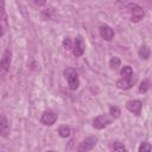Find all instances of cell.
Returning a JSON list of instances; mask_svg holds the SVG:
<instances>
[{
  "mask_svg": "<svg viewBox=\"0 0 152 152\" xmlns=\"http://www.w3.org/2000/svg\"><path fill=\"white\" fill-rule=\"evenodd\" d=\"M64 76L68 81V84H69V88L71 90H76L80 86V80H78V74L75 69L72 68H68L64 70Z\"/></svg>",
  "mask_w": 152,
  "mask_h": 152,
  "instance_id": "cell-1",
  "label": "cell"
},
{
  "mask_svg": "<svg viewBox=\"0 0 152 152\" xmlns=\"http://www.w3.org/2000/svg\"><path fill=\"white\" fill-rule=\"evenodd\" d=\"M127 8H128V12L131 13L132 21L138 23V21H140L142 19V17H144V10L139 5H137L134 2H131V4L127 5Z\"/></svg>",
  "mask_w": 152,
  "mask_h": 152,
  "instance_id": "cell-2",
  "label": "cell"
},
{
  "mask_svg": "<svg viewBox=\"0 0 152 152\" xmlns=\"http://www.w3.org/2000/svg\"><path fill=\"white\" fill-rule=\"evenodd\" d=\"M96 144H97V137H96V135L87 137L86 139L82 140V142L80 144L77 151H78V152H88V151L93 150Z\"/></svg>",
  "mask_w": 152,
  "mask_h": 152,
  "instance_id": "cell-3",
  "label": "cell"
},
{
  "mask_svg": "<svg viewBox=\"0 0 152 152\" xmlns=\"http://www.w3.org/2000/svg\"><path fill=\"white\" fill-rule=\"evenodd\" d=\"M11 56L12 52L10 49H6L2 53V57L0 59V75H5L11 66Z\"/></svg>",
  "mask_w": 152,
  "mask_h": 152,
  "instance_id": "cell-4",
  "label": "cell"
},
{
  "mask_svg": "<svg viewBox=\"0 0 152 152\" xmlns=\"http://www.w3.org/2000/svg\"><path fill=\"white\" fill-rule=\"evenodd\" d=\"M110 122H112V120L107 114H101V115H99V116H96L94 119L93 126L96 129H102V128H106L107 126H109Z\"/></svg>",
  "mask_w": 152,
  "mask_h": 152,
  "instance_id": "cell-5",
  "label": "cell"
},
{
  "mask_svg": "<svg viewBox=\"0 0 152 152\" xmlns=\"http://www.w3.org/2000/svg\"><path fill=\"white\" fill-rule=\"evenodd\" d=\"M72 53L76 56V57H80L84 53V50H86V45H84V40L81 36H77L74 44H72Z\"/></svg>",
  "mask_w": 152,
  "mask_h": 152,
  "instance_id": "cell-6",
  "label": "cell"
},
{
  "mask_svg": "<svg viewBox=\"0 0 152 152\" xmlns=\"http://www.w3.org/2000/svg\"><path fill=\"white\" fill-rule=\"evenodd\" d=\"M57 120V114L52 110H45L40 116V122L45 126H52Z\"/></svg>",
  "mask_w": 152,
  "mask_h": 152,
  "instance_id": "cell-7",
  "label": "cell"
},
{
  "mask_svg": "<svg viewBox=\"0 0 152 152\" xmlns=\"http://www.w3.org/2000/svg\"><path fill=\"white\" fill-rule=\"evenodd\" d=\"M126 108L131 113H133L135 115H140L141 108H142V102L139 100H129L126 102Z\"/></svg>",
  "mask_w": 152,
  "mask_h": 152,
  "instance_id": "cell-8",
  "label": "cell"
},
{
  "mask_svg": "<svg viewBox=\"0 0 152 152\" xmlns=\"http://www.w3.org/2000/svg\"><path fill=\"white\" fill-rule=\"evenodd\" d=\"M10 135V124L4 114H0V137L7 138Z\"/></svg>",
  "mask_w": 152,
  "mask_h": 152,
  "instance_id": "cell-9",
  "label": "cell"
},
{
  "mask_svg": "<svg viewBox=\"0 0 152 152\" xmlns=\"http://www.w3.org/2000/svg\"><path fill=\"white\" fill-rule=\"evenodd\" d=\"M133 84H134L133 76L132 77H122V78L116 81V87L119 89H124V90H127V89L132 88Z\"/></svg>",
  "mask_w": 152,
  "mask_h": 152,
  "instance_id": "cell-10",
  "label": "cell"
},
{
  "mask_svg": "<svg viewBox=\"0 0 152 152\" xmlns=\"http://www.w3.org/2000/svg\"><path fill=\"white\" fill-rule=\"evenodd\" d=\"M100 34L104 40H112L114 37V31L108 25H102L100 27Z\"/></svg>",
  "mask_w": 152,
  "mask_h": 152,
  "instance_id": "cell-11",
  "label": "cell"
},
{
  "mask_svg": "<svg viewBox=\"0 0 152 152\" xmlns=\"http://www.w3.org/2000/svg\"><path fill=\"white\" fill-rule=\"evenodd\" d=\"M42 18L48 20V19H51V20H55L56 18V12L52 7H48V8H44L42 11Z\"/></svg>",
  "mask_w": 152,
  "mask_h": 152,
  "instance_id": "cell-12",
  "label": "cell"
},
{
  "mask_svg": "<svg viewBox=\"0 0 152 152\" xmlns=\"http://www.w3.org/2000/svg\"><path fill=\"white\" fill-rule=\"evenodd\" d=\"M58 133L62 138H69L70 134H71V128L66 125H62L59 128H58Z\"/></svg>",
  "mask_w": 152,
  "mask_h": 152,
  "instance_id": "cell-13",
  "label": "cell"
},
{
  "mask_svg": "<svg viewBox=\"0 0 152 152\" xmlns=\"http://www.w3.org/2000/svg\"><path fill=\"white\" fill-rule=\"evenodd\" d=\"M150 48L147 46V45H142L141 48H140V50H139V56H140V58H142V59H148V57H150Z\"/></svg>",
  "mask_w": 152,
  "mask_h": 152,
  "instance_id": "cell-14",
  "label": "cell"
},
{
  "mask_svg": "<svg viewBox=\"0 0 152 152\" xmlns=\"http://www.w3.org/2000/svg\"><path fill=\"white\" fill-rule=\"evenodd\" d=\"M120 74H121L122 77H132L133 76V69L129 65H125L120 70Z\"/></svg>",
  "mask_w": 152,
  "mask_h": 152,
  "instance_id": "cell-15",
  "label": "cell"
},
{
  "mask_svg": "<svg viewBox=\"0 0 152 152\" xmlns=\"http://www.w3.org/2000/svg\"><path fill=\"white\" fill-rule=\"evenodd\" d=\"M120 64H121V61H120L119 57H112L110 61H109V66L113 70H116L120 66Z\"/></svg>",
  "mask_w": 152,
  "mask_h": 152,
  "instance_id": "cell-16",
  "label": "cell"
},
{
  "mask_svg": "<svg viewBox=\"0 0 152 152\" xmlns=\"http://www.w3.org/2000/svg\"><path fill=\"white\" fill-rule=\"evenodd\" d=\"M148 89H150V81L148 80H144L140 83V86H139V91L142 93V94H145V93L148 91Z\"/></svg>",
  "mask_w": 152,
  "mask_h": 152,
  "instance_id": "cell-17",
  "label": "cell"
},
{
  "mask_svg": "<svg viewBox=\"0 0 152 152\" xmlns=\"http://www.w3.org/2000/svg\"><path fill=\"white\" fill-rule=\"evenodd\" d=\"M109 114L112 115V118L118 119V118L120 116V114H121V110H120L119 107H116V106H112V107L109 108Z\"/></svg>",
  "mask_w": 152,
  "mask_h": 152,
  "instance_id": "cell-18",
  "label": "cell"
},
{
  "mask_svg": "<svg viewBox=\"0 0 152 152\" xmlns=\"http://www.w3.org/2000/svg\"><path fill=\"white\" fill-rule=\"evenodd\" d=\"M63 48L65 49V50H71L72 49V40L69 38V37H65L64 39H63Z\"/></svg>",
  "mask_w": 152,
  "mask_h": 152,
  "instance_id": "cell-19",
  "label": "cell"
},
{
  "mask_svg": "<svg viewBox=\"0 0 152 152\" xmlns=\"http://www.w3.org/2000/svg\"><path fill=\"white\" fill-rule=\"evenodd\" d=\"M112 150L124 152V151H126V147L124 146V144H121V142H119V141H115V142L112 145Z\"/></svg>",
  "mask_w": 152,
  "mask_h": 152,
  "instance_id": "cell-20",
  "label": "cell"
},
{
  "mask_svg": "<svg viewBox=\"0 0 152 152\" xmlns=\"http://www.w3.org/2000/svg\"><path fill=\"white\" fill-rule=\"evenodd\" d=\"M151 145L148 144V142H141V145L139 146V148H138V151L139 152H150L151 151Z\"/></svg>",
  "mask_w": 152,
  "mask_h": 152,
  "instance_id": "cell-21",
  "label": "cell"
},
{
  "mask_svg": "<svg viewBox=\"0 0 152 152\" xmlns=\"http://www.w3.org/2000/svg\"><path fill=\"white\" fill-rule=\"evenodd\" d=\"M34 4L38 6H44L46 4V0H34Z\"/></svg>",
  "mask_w": 152,
  "mask_h": 152,
  "instance_id": "cell-22",
  "label": "cell"
},
{
  "mask_svg": "<svg viewBox=\"0 0 152 152\" xmlns=\"http://www.w3.org/2000/svg\"><path fill=\"white\" fill-rule=\"evenodd\" d=\"M2 36H4V27L0 24V37H2Z\"/></svg>",
  "mask_w": 152,
  "mask_h": 152,
  "instance_id": "cell-23",
  "label": "cell"
}]
</instances>
